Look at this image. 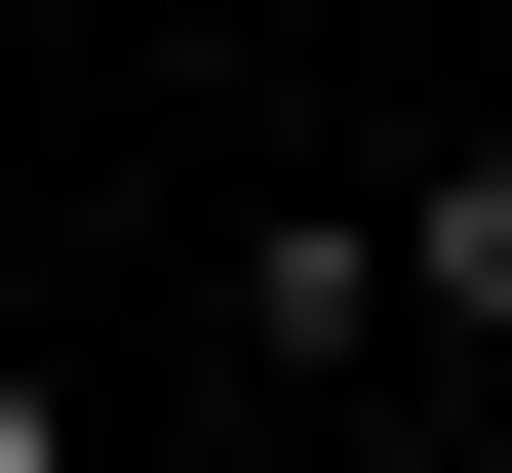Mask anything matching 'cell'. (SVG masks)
<instances>
[{
    "label": "cell",
    "mask_w": 512,
    "mask_h": 473,
    "mask_svg": "<svg viewBox=\"0 0 512 473\" xmlns=\"http://www.w3.org/2000/svg\"><path fill=\"white\" fill-rule=\"evenodd\" d=\"M394 237V316H434V355H512V158H434V198H355Z\"/></svg>",
    "instance_id": "1"
},
{
    "label": "cell",
    "mask_w": 512,
    "mask_h": 473,
    "mask_svg": "<svg viewBox=\"0 0 512 473\" xmlns=\"http://www.w3.org/2000/svg\"><path fill=\"white\" fill-rule=\"evenodd\" d=\"M0 473H79V395H40V355H0Z\"/></svg>",
    "instance_id": "2"
}]
</instances>
